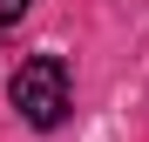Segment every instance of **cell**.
Masks as SVG:
<instances>
[{
    "mask_svg": "<svg viewBox=\"0 0 149 142\" xmlns=\"http://www.w3.org/2000/svg\"><path fill=\"white\" fill-rule=\"evenodd\" d=\"M7 102L20 108L27 129H61V115H68V61H61V54L20 61L14 81H7Z\"/></svg>",
    "mask_w": 149,
    "mask_h": 142,
    "instance_id": "obj_1",
    "label": "cell"
},
{
    "mask_svg": "<svg viewBox=\"0 0 149 142\" xmlns=\"http://www.w3.org/2000/svg\"><path fill=\"white\" fill-rule=\"evenodd\" d=\"M27 7H34V0H0V27H14V20H27Z\"/></svg>",
    "mask_w": 149,
    "mask_h": 142,
    "instance_id": "obj_2",
    "label": "cell"
}]
</instances>
